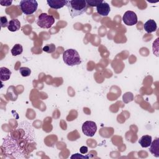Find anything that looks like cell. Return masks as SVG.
Segmentation results:
<instances>
[{"instance_id": "d6986e66", "label": "cell", "mask_w": 159, "mask_h": 159, "mask_svg": "<svg viewBox=\"0 0 159 159\" xmlns=\"http://www.w3.org/2000/svg\"><path fill=\"white\" fill-rule=\"evenodd\" d=\"M91 156L90 155H82L80 153H75L74 155H73L70 158L71 159L73 158H83V159H88L89 158H91Z\"/></svg>"}, {"instance_id": "4fadbf2b", "label": "cell", "mask_w": 159, "mask_h": 159, "mask_svg": "<svg viewBox=\"0 0 159 159\" xmlns=\"http://www.w3.org/2000/svg\"><path fill=\"white\" fill-rule=\"evenodd\" d=\"M152 136L148 135H143L139 140V143L141 145L143 148H147L148 147L151 143H152Z\"/></svg>"}, {"instance_id": "44dd1931", "label": "cell", "mask_w": 159, "mask_h": 159, "mask_svg": "<svg viewBox=\"0 0 159 159\" xmlns=\"http://www.w3.org/2000/svg\"><path fill=\"white\" fill-rule=\"evenodd\" d=\"M80 151L81 153H82V154H85V153H86L88 152V148L87 147H86V146H82V147L80 148Z\"/></svg>"}, {"instance_id": "2e32d148", "label": "cell", "mask_w": 159, "mask_h": 159, "mask_svg": "<svg viewBox=\"0 0 159 159\" xmlns=\"http://www.w3.org/2000/svg\"><path fill=\"white\" fill-rule=\"evenodd\" d=\"M19 73L23 77H27L30 75L31 70L28 67H20L19 69Z\"/></svg>"}, {"instance_id": "30bf717a", "label": "cell", "mask_w": 159, "mask_h": 159, "mask_svg": "<svg viewBox=\"0 0 159 159\" xmlns=\"http://www.w3.org/2000/svg\"><path fill=\"white\" fill-rule=\"evenodd\" d=\"M149 150L150 153L155 157H159V139L156 138L153 142H152L150 145Z\"/></svg>"}, {"instance_id": "5bb4252c", "label": "cell", "mask_w": 159, "mask_h": 159, "mask_svg": "<svg viewBox=\"0 0 159 159\" xmlns=\"http://www.w3.org/2000/svg\"><path fill=\"white\" fill-rule=\"evenodd\" d=\"M22 52H23V47L19 43L16 44L11 49V53L13 56H17L19 55H20L22 53Z\"/></svg>"}, {"instance_id": "8992f818", "label": "cell", "mask_w": 159, "mask_h": 159, "mask_svg": "<svg viewBox=\"0 0 159 159\" xmlns=\"http://www.w3.org/2000/svg\"><path fill=\"white\" fill-rule=\"evenodd\" d=\"M122 21L127 25H134L136 24L138 21L137 14L134 11H127L123 15Z\"/></svg>"}, {"instance_id": "8fae6325", "label": "cell", "mask_w": 159, "mask_h": 159, "mask_svg": "<svg viewBox=\"0 0 159 159\" xmlns=\"http://www.w3.org/2000/svg\"><path fill=\"white\" fill-rule=\"evenodd\" d=\"M20 28V22L17 19H11L9 22L7 29L11 32H16Z\"/></svg>"}, {"instance_id": "52a82bcc", "label": "cell", "mask_w": 159, "mask_h": 159, "mask_svg": "<svg viewBox=\"0 0 159 159\" xmlns=\"http://www.w3.org/2000/svg\"><path fill=\"white\" fill-rule=\"evenodd\" d=\"M96 11L100 16H107L111 11V7L108 3L103 1L102 3L96 6Z\"/></svg>"}, {"instance_id": "7c38bea8", "label": "cell", "mask_w": 159, "mask_h": 159, "mask_svg": "<svg viewBox=\"0 0 159 159\" xmlns=\"http://www.w3.org/2000/svg\"><path fill=\"white\" fill-rule=\"evenodd\" d=\"M11 71L9 69L6 67H1L0 68V80L1 81H6L9 80Z\"/></svg>"}, {"instance_id": "9c48e42d", "label": "cell", "mask_w": 159, "mask_h": 159, "mask_svg": "<svg viewBox=\"0 0 159 159\" xmlns=\"http://www.w3.org/2000/svg\"><path fill=\"white\" fill-rule=\"evenodd\" d=\"M143 29L147 33L153 32L157 29V23L154 20L149 19L144 24Z\"/></svg>"}, {"instance_id": "7a4b0ae2", "label": "cell", "mask_w": 159, "mask_h": 159, "mask_svg": "<svg viewBox=\"0 0 159 159\" xmlns=\"http://www.w3.org/2000/svg\"><path fill=\"white\" fill-rule=\"evenodd\" d=\"M63 60L66 65L71 66L80 65L81 63L78 52L73 48L66 50L63 53Z\"/></svg>"}, {"instance_id": "277c9868", "label": "cell", "mask_w": 159, "mask_h": 159, "mask_svg": "<svg viewBox=\"0 0 159 159\" xmlns=\"http://www.w3.org/2000/svg\"><path fill=\"white\" fill-rule=\"evenodd\" d=\"M55 23L54 17L47 13H42L38 17L37 24L42 29H50Z\"/></svg>"}, {"instance_id": "6da1fadb", "label": "cell", "mask_w": 159, "mask_h": 159, "mask_svg": "<svg viewBox=\"0 0 159 159\" xmlns=\"http://www.w3.org/2000/svg\"><path fill=\"white\" fill-rule=\"evenodd\" d=\"M66 6L71 17L73 18L83 14L87 9L88 4L85 0H70L67 1Z\"/></svg>"}, {"instance_id": "ffe728a7", "label": "cell", "mask_w": 159, "mask_h": 159, "mask_svg": "<svg viewBox=\"0 0 159 159\" xmlns=\"http://www.w3.org/2000/svg\"><path fill=\"white\" fill-rule=\"evenodd\" d=\"M12 2V1L11 0H7V1H0V4H1V6H10Z\"/></svg>"}, {"instance_id": "ba28073f", "label": "cell", "mask_w": 159, "mask_h": 159, "mask_svg": "<svg viewBox=\"0 0 159 159\" xmlns=\"http://www.w3.org/2000/svg\"><path fill=\"white\" fill-rule=\"evenodd\" d=\"M47 2L48 5L52 9H58L66 6L67 1L66 0H47Z\"/></svg>"}, {"instance_id": "5b68a950", "label": "cell", "mask_w": 159, "mask_h": 159, "mask_svg": "<svg viewBox=\"0 0 159 159\" xmlns=\"http://www.w3.org/2000/svg\"><path fill=\"white\" fill-rule=\"evenodd\" d=\"M97 130L96 124L91 120L85 121L82 125L83 133L88 137H93Z\"/></svg>"}, {"instance_id": "3957f363", "label": "cell", "mask_w": 159, "mask_h": 159, "mask_svg": "<svg viewBox=\"0 0 159 159\" xmlns=\"http://www.w3.org/2000/svg\"><path fill=\"white\" fill-rule=\"evenodd\" d=\"M19 6L24 14L30 15L37 11L38 3L35 0H22L20 1Z\"/></svg>"}, {"instance_id": "e0dca14e", "label": "cell", "mask_w": 159, "mask_h": 159, "mask_svg": "<svg viewBox=\"0 0 159 159\" xmlns=\"http://www.w3.org/2000/svg\"><path fill=\"white\" fill-rule=\"evenodd\" d=\"M86 2L88 5L91 7H94V6H98L99 4L102 3L103 1L102 0H87L86 1Z\"/></svg>"}, {"instance_id": "ac0fdd59", "label": "cell", "mask_w": 159, "mask_h": 159, "mask_svg": "<svg viewBox=\"0 0 159 159\" xmlns=\"http://www.w3.org/2000/svg\"><path fill=\"white\" fill-rule=\"evenodd\" d=\"M0 23H1V27H7L9 22L7 17L6 16H1L0 17Z\"/></svg>"}, {"instance_id": "9a60e30c", "label": "cell", "mask_w": 159, "mask_h": 159, "mask_svg": "<svg viewBox=\"0 0 159 159\" xmlns=\"http://www.w3.org/2000/svg\"><path fill=\"white\" fill-rule=\"evenodd\" d=\"M56 50V47L55 45V44L53 43H50V44H47L46 45H45L43 48L42 50L45 52H47L48 53H52L53 52H54Z\"/></svg>"}]
</instances>
